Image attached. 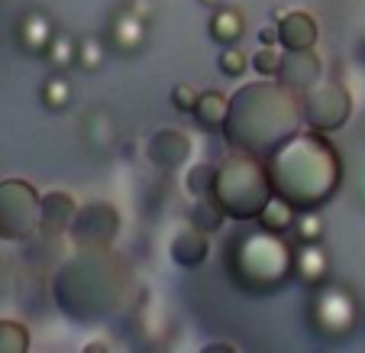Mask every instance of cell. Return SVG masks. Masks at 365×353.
Wrapping results in <instances>:
<instances>
[{
    "instance_id": "obj_1",
    "label": "cell",
    "mask_w": 365,
    "mask_h": 353,
    "mask_svg": "<svg viewBox=\"0 0 365 353\" xmlns=\"http://www.w3.org/2000/svg\"><path fill=\"white\" fill-rule=\"evenodd\" d=\"M133 266L113 247H75L52 272V302L71 324H101L130 302Z\"/></svg>"
},
{
    "instance_id": "obj_2",
    "label": "cell",
    "mask_w": 365,
    "mask_h": 353,
    "mask_svg": "<svg viewBox=\"0 0 365 353\" xmlns=\"http://www.w3.org/2000/svg\"><path fill=\"white\" fill-rule=\"evenodd\" d=\"M301 126V94L278 78H255L230 94L220 133L230 149L269 159Z\"/></svg>"
},
{
    "instance_id": "obj_3",
    "label": "cell",
    "mask_w": 365,
    "mask_h": 353,
    "mask_svg": "<svg viewBox=\"0 0 365 353\" xmlns=\"http://www.w3.org/2000/svg\"><path fill=\"white\" fill-rule=\"evenodd\" d=\"M272 188L294 211L327 208L343 188V159L327 133L301 126L265 159Z\"/></svg>"
},
{
    "instance_id": "obj_4",
    "label": "cell",
    "mask_w": 365,
    "mask_h": 353,
    "mask_svg": "<svg viewBox=\"0 0 365 353\" xmlns=\"http://www.w3.org/2000/svg\"><path fill=\"white\" fill-rule=\"evenodd\" d=\"M223 269L240 292L278 295L294 279V243L269 227H240L223 243Z\"/></svg>"
},
{
    "instance_id": "obj_5",
    "label": "cell",
    "mask_w": 365,
    "mask_h": 353,
    "mask_svg": "<svg viewBox=\"0 0 365 353\" xmlns=\"http://www.w3.org/2000/svg\"><path fill=\"white\" fill-rule=\"evenodd\" d=\"M210 198L220 204V211L230 221H236V224L259 221L265 204L275 198V188H272L265 159H259V156H252V153H242V149H233V153L217 166V179H214Z\"/></svg>"
},
{
    "instance_id": "obj_6",
    "label": "cell",
    "mask_w": 365,
    "mask_h": 353,
    "mask_svg": "<svg viewBox=\"0 0 365 353\" xmlns=\"http://www.w3.org/2000/svg\"><path fill=\"white\" fill-rule=\"evenodd\" d=\"M359 298L352 295L349 285L330 282L310 289L307 308H304V321H307L310 334L324 344H343L356 334L359 327Z\"/></svg>"
},
{
    "instance_id": "obj_7",
    "label": "cell",
    "mask_w": 365,
    "mask_h": 353,
    "mask_svg": "<svg viewBox=\"0 0 365 353\" xmlns=\"http://www.w3.org/2000/svg\"><path fill=\"white\" fill-rule=\"evenodd\" d=\"M42 194L23 179L0 182V240L26 243L39 234Z\"/></svg>"
},
{
    "instance_id": "obj_8",
    "label": "cell",
    "mask_w": 365,
    "mask_h": 353,
    "mask_svg": "<svg viewBox=\"0 0 365 353\" xmlns=\"http://www.w3.org/2000/svg\"><path fill=\"white\" fill-rule=\"evenodd\" d=\"M352 117V94L336 78H320L301 91V120L304 126L320 133H336Z\"/></svg>"
},
{
    "instance_id": "obj_9",
    "label": "cell",
    "mask_w": 365,
    "mask_h": 353,
    "mask_svg": "<svg viewBox=\"0 0 365 353\" xmlns=\"http://www.w3.org/2000/svg\"><path fill=\"white\" fill-rule=\"evenodd\" d=\"M120 227H123V217L110 201H84L75 211L68 240L71 247H113Z\"/></svg>"
},
{
    "instance_id": "obj_10",
    "label": "cell",
    "mask_w": 365,
    "mask_h": 353,
    "mask_svg": "<svg viewBox=\"0 0 365 353\" xmlns=\"http://www.w3.org/2000/svg\"><path fill=\"white\" fill-rule=\"evenodd\" d=\"M187 156H191V139L181 130L165 126V130H155L145 139V159L159 172H178L187 162Z\"/></svg>"
},
{
    "instance_id": "obj_11",
    "label": "cell",
    "mask_w": 365,
    "mask_h": 353,
    "mask_svg": "<svg viewBox=\"0 0 365 353\" xmlns=\"http://www.w3.org/2000/svg\"><path fill=\"white\" fill-rule=\"evenodd\" d=\"M324 78V62L314 49H304V52H284L282 56V69H278V81L288 84L291 91H307L314 81Z\"/></svg>"
},
{
    "instance_id": "obj_12",
    "label": "cell",
    "mask_w": 365,
    "mask_h": 353,
    "mask_svg": "<svg viewBox=\"0 0 365 353\" xmlns=\"http://www.w3.org/2000/svg\"><path fill=\"white\" fill-rule=\"evenodd\" d=\"M75 211H78V201L71 192H46L42 194V214H39V234L42 237H62L68 234L71 221H75Z\"/></svg>"
},
{
    "instance_id": "obj_13",
    "label": "cell",
    "mask_w": 365,
    "mask_h": 353,
    "mask_svg": "<svg viewBox=\"0 0 365 353\" xmlns=\"http://www.w3.org/2000/svg\"><path fill=\"white\" fill-rule=\"evenodd\" d=\"M278 26V46L284 52H304L317 46V16L307 10H284Z\"/></svg>"
},
{
    "instance_id": "obj_14",
    "label": "cell",
    "mask_w": 365,
    "mask_h": 353,
    "mask_svg": "<svg viewBox=\"0 0 365 353\" xmlns=\"http://www.w3.org/2000/svg\"><path fill=\"white\" fill-rule=\"evenodd\" d=\"M210 257V234L200 230L197 224H187L172 237V259L181 269H197Z\"/></svg>"
},
{
    "instance_id": "obj_15",
    "label": "cell",
    "mask_w": 365,
    "mask_h": 353,
    "mask_svg": "<svg viewBox=\"0 0 365 353\" xmlns=\"http://www.w3.org/2000/svg\"><path fill=\"white\" fill-rule=\"evenodd\" d=\"M56 39V29H52V20L39 10H29V14L20 16L16 23V42L26 56H36V59H46L48 46Z\"/></svg>"
},
{
    "instance_id": "obj_16",
    "label": "cell",
    "mask_w": 365,
    "mask_h": 353,
    "mask_svg": "<svg viewBox=\"0 0 365 353\" xmlns=\"http://www.w3.org/2000/svg\"><path fill=\"white\" fill-rule=\"evenodd\" d=\"M327 279H330V259L320 249V243H294V282L310 292Z\"/></svg>"
},
{
    "instance_id": "obj_17",
    "label": "cell",
    "mask_w": 365,
    "mask_h": 353,
    "mask_svg": "<svg viewBox=\"0 0 365 353\" xmlns=\"http://www.w3.org/2000/svg\"><path fill=\"white\" fill-rule=\"evenodd\" d=\"M145 42V20L136 10H120L113 14L110 26H107V46L117 52H139Z\"/></svg>"
},
{
    "instance_id": "obj_18",
    "label": "cell",
    "mask_w": 365,
    "mask_h": 353,
    "mask_svg": "<svg viewBox=\"0 0 365 353\" xmlns=\"http://www.w3.org/2000/svg\"><path fill=\"white\" fill-rule=\"evenodd\" d=\"M207 29H210V39L217 46H236L246 33V16H242L240 7H217Z\"/></svg>"
},
{
    "instance_id": "obj_19",
    "label": "cell",
    "mask_w": 365,
    "mask_h": 353,
    "mask_svg": "<svg viewBox=\"0 0 365 353\" xmlns=\"http://www.w3.org/2000/svg\"><path fill=\"white\" fill-rule=\"evenodd\" d=\"M227 104H230V94L223 91H200L197 97V107H194V120H197L200 130L207 133H220L223 130V117H227Z\"/></svg>"
},
{
    "instance_id": "obj_20",
    "label": "cell",
    "mask_w": 365,
    "mask_h": 353,
    "mask_svg": "<svg viewBox=\"0 0 365 353\" xmlns=\"http://www.w3.org/2000/svg\"><path fill=\"white\" fill-rule=\"evenodd\" d=\"M39 97H42V107L46 111H52V114H62L65 107L71 104V81L62 75V71H56V75H48L46 81H42V91H39Z\"/></svg>"
},
{
    "instance_id": "obj_21",
    "label": "cell",
    "mask_w": 365,
    "mask_h": 353,
    "mask_svg": "<svg viewBox=\"0 0 365 353\" xmlns=\"http://www.w3.org/2000/svg\"><path fill=\"white\" fill-rule=\"evenodd\" d=\"M294 217H297V211L291 208L284 198H272L269 204H265V211L259 214V221L255 224H262V227H269V230H275V234H291V227H294Z\"/></svg>"
},
{
    "instance_id": "obj_22",
    "label": "cell",
    "mask_w": 365,
    "mask_h": 353,
    "mask_svg": "<svg viewBox=\"0 0 365 353\" xmlns=\"http://www.w3.org/2000/svg\"><path fill=\"white\" fill-rule=\"evenodd\" d=\"M230 217L220 211V204H217L210 194L207 198H197L194 201V208H191V224H197L200 230H207V234H217V230L227 224Z\"/></svg>"
},
{
    "instance_id": "obj_23",
    "label": "cell",
    "mask_w": 365,
    "mask_h": 353,
    "mask_svg": "<svg viewBox=\"0 0 365 353\" xmlns=\"http://www.w3.org/2000/svg\"><path fill=\"white\" fill-rule=\"evenodd\" d=\"M29 350V327L23 321L0 318V353H26Z\"/></svg>"
},
{
    "instance_id": "obj_24",
    "label": "cell",
    "mask_w": 365,
    "mask_h": 353,
    "mask_svg": "<svg viewBox=\"0 0 365 353\" xmlns=\"http://www.w3.org/2000/svg\"><path fill=\"white\" fill-rule=\"evenodd\" d=\"M214 179H217V166H210V162H197V166H191L187 175H185L187 194H194V198H207V194L214 192Z\"/></svg>"
},
{
    "instance_id": "obj_25",
    "label": "cell",
    "mask_w": 365,
    "mask_h": 353,
    "mask_svg": "<svg viewBox=\"0 0 365 353\" xmlns=\"http://www.w3.org/2000/svg\"><path fill=\"white\" fill-rule=\"evenodd\" d=\"M324 237V221L317 211H297L294 227H291V240L294 243H320Z\"/></svg>"
},
{
    "instance_id": "obj_26",
    "label": "cell",
    "mask_w": 365,
    "mask_h": 353,
    "mask_svg": "<svg viewBox=\"0 0 365 353\" xmlns=\"http://www.w3.org/2000/svg\"><path fill=\"white\" fill-rule=\"evenodd\" d=\"M46 59L52 62V69L56 71H68L71 65H78V42L68 39V36H58L52 39V46H48Z\"/></svg>"
},
{
    "instance_id": "obj_27",
    "label": "cell",
    "mask_w": 365,
    "mask_h": 353,
    "mask_svg": "<svg viewBox=\"0 0 365 353\" xmlns=\"http://www.w3.org/2000/svg\"><path fill=\"white\" fill-rule=\"evenodd\" d=\"M282 56H284L282 46H262L252 59H249V62H252V69L259 71V78H278V69H282Z\"/></svg>"
},
{
    "instance_id": "obj_28",
    "label": "cell",
    "mask_w": 365,
    "mask_h": 353,
    "mask_svg": "<svg viewBox=\"0 0 365 353\" xmlns=\"http://www.w3.org/2000/svg\"><path fill=\"white\" fill-rule=\"evenodd\" d=\"M101 62H103V42L101 39H81L78 42V69L81 71H88V75H94L97 69H101Z\"/></svg>"
},
{
    "instance_id": "obj_29",
    "label": "cell",
    "mask_w": 365,
    "mask_h": 353,
    "mask_svg": "<svg viewBox=\"0 0 365 353\" xmlns=\"http://www.w3.org/2000/svg\"><path fill=\"white\" fill-rule=\"evenodd\" d=\"M246 65H249V59L240 46H223L220 59H217V69H220L227 78H240L242 71H246Z\"/></svg>"
},
{
    "instance_id": "obj_30",
    "label": "cell",
    "mask_w": 365,
    "mask_h": 353,
    "mask_svg": "<svg viewBox=\"0 0 365 353\" xmlns=\"http://www.w3.org/2000/svg\"><path fill=\"white\" fill-rule=\"evenodd\" d=\"M197 97H200L197 88H191V84H175L172 88V107L175 111H181V114H194Z\"/></svg>"
},
{
    "instance_id": "obj_31",
    "label": "cell",
    "mask_w": 365,
    "mask_h": 353,
    "mask_svg": "<svg viewBox=\"0 0 365 353\" xmlns=\"http://www.w3.org/2000/svg\"><path fill=\"white\" fill-rule=\"evenodd\" d=\"M10 285H14V269H10L7 259H0V298L10 292Z\"/></svg>"
},
{
    "instance_id": "obj_32",
    "label": "cell",
    "mask_w": 365,
    "mask_h": 353,
    "mask_svg": "<svg viewBox=\"0 0 365 353\" xmlns=\"http://www.w3.org/2000/svg\"><path fill=\"white\" fill-rule=\"evenodd\" d=\"M259 42H262V46H278V26H275V23H272V26H265L262 33H259Z\"/></svg>"
},
{
    "instance_id": "obj_33",
    "label": "cell",
    "mask_w": 365,
    "mask_h": 353,
    "mask_svg": "<svg viewBox=\"0 0 365 353\" xmlns=\"http://www.w3.org/2000/svg\"><path fill=\"white\" fill-rule=\"evenodd\" d=\"M204 350L207 353H233L236 344H204Z\"/></svg>"
},
{
    "instance_id": "obj_34",
    "label": "cell",
    "mask_w": 365,
    "mask_h": 353,
    "mask_svg": "<svg viewBox=\"0 0 365 353\" xmlns=\"http://www.w3.org/2000/svg\"><path fill=\"white\" fill-rule=\"evenodd\" d=\"M84 350H88V353H94V350H113V344H110V340H94V344H88Z\"/></svg>"
},
{
    "instance_id": "obj_35",
    "label": "cell",
    "mask_w": 365,
    "mask_h": 353,
    "mask_svg": "<svg viewBox=\"0 0 365 353\" xmlns=\"http://www.w3.org/2000/svg\"><path fill=\"white\" fill-rule=\"evenodd\" d=\"M200 4H207V7H214V10L223 7V0H200Z\"/></svg>"
}]
</instances>
